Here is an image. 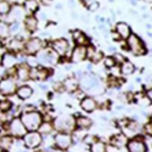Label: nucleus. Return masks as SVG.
I'll use <instances>...</instances> for the list:
<instances>
[{
  "instance_id": "473e14b6",
  "label": "nucleus",
  "mask_w": 152,
  "mask_h": 152,
  "mask_svg": "<svg viewBox=\"0 0 152 152\" xmlns=\"http://www.w3.org/2000/svg\"><path fill=\"white\" fill-rule=\"evenodd\" d=\"M105 65H106L108 67H112V66L115 65V60H114V59H112V58H108V59H106V60H105Z\"/></svg>"
},
{
  "instance_id": "393cba45",
  "label": "nucleus",
  "mask_w": 152,
  "mask_h": 152,
  "mask_svg": "<svg viewBox=\"0 0 152 152\" xmlns=\"http://www.w3.org/2000/svg\"><path fill=\"white\" fill-rule=\"evenodd\" d=\"M24 15V11L21 8L18 7H15V9L12 10V13H11V16H14L15 19H20L22 17V16Z\"/></svg>"
},
{
  "instance_id": "20e7f679",
  "label": "nucleus",
  "mask_w": 152,
  "mask_h": 152,
  "mask_svg": "<svg viewBox=\"0 0 152 152\" xmlns=\"http://www.w3.org/2000/svg\"><path fill=\"white\" fill-rule=\"evenodd\" d=\"M128 45L131 47L132 52L135 55H143L145 53V48L143 42L138 38V36L132 35L128 38Z\"/></svg>"
},
{
  "instance_id": "5701e85b",
  "label": "nucleus",
  "mask_w": 152,
  "mask_h": 152,
  "mask_svg": "<svg viewBox=\"0 0 152 152\" xmlns=\"http://www.w3.org/2000/svg\"><path fill=\"white\" fill-rule=\"evenodd\" d=\"M28 75H29V71H28L27 67H25V66L20 67V69L18 70V76H19L20 79H21V80H26L28 77Z\"/></svg>"
},
{
  "instance_id": "7c9ffc66",
  "label": "nucleus",
  "mask_w": 152,
  "mask_h": 152,
  "mask_svg": "<svg viewBox=\"0 0 152 152\" xmlns=\"http://www.w3.org/2000/svg\"><path fill=\"white\" fill-rule=\"evenodd\" d=\"M26 4H27V7L29 10H35L37 8V3L34 1H28Z\"/></svg>"
},
{
  "instance_id": "aec40b11",
  "label": "nucleus",
  "mask_w": 152,
  "mask_h": 152,
  "mask_svg": "<svg viewBox=\"0 0 152 152\" xmlns=\"http://www.w3.org/2000/svg\"><path fill=\"white\" fill-rule=\"evenodd\" d=\"M133 70H134V66H133V65L131 64V63L126 62L122 65L121 71H122V73L125 74V75L131 74V73L133 72Z\"/></svg>"
},
{
  "instance_id": "f8f14e48",
  "label": "nucleus",
  "mask_w": 152,
  "mask_h": 152,
  "mask_svg": "<svg viewBox=\"0 0 152 152\" xmlns=\"http://www.w3.org/2000/svg\"><path fill=\"white\" fill-rule=\"evenodd\" d=\"M117 32L123 39H126L130 36V28L124 22H120L116 25Z\"/></svg>"
},
{
  "instance_id": "a878e982",
  "label": "nucleus",
  "mask_w": 152,
  "mask_h": 152,
  "mask_svg": "<svg viewBox=\"0 0 152 152\" xmlns=\"http://www.w3.org/2000/svg\"><path fill=\"white\" fill-rule=\"evenodd\" d=\"M39 130V132H41V133L47 134V133H50L51 131L52 127H51V125L49 123H44V124L40 125Z\"/></svg>"
},
{
  "instance_id": "b1692460",
  "label": "nucleus",
  "mask_w": 152,
  "mask_h": 152,
  "mask_svg": "<svg viewBox=\"0 0 152 152\" xmlns=\"http://www.w3.org/2000/svg\"><path fill=\"white\" fill-rule=\"evenodd\" d=\"M74 37H75V40L78 44H84L85 42H86V36L79 32V31H76L75 33L74 34Z\"/></svg>"
},
{
  "instance_id": "1a4fd4ad",
  "label": "nucleus",
  "mask_w": 152,
  "mask_h": 152,
  "mask_svg": "<svg viewBox=\"0 0 152 152\" xmlns=\"http://www.w3.org/2000/svg\"><path fill=\"white\" fill-rule=\"evenodd\" d=\"M53 47L59 54L64 55L66 53V52L68 51V48H69V43L66 40L61 39V40L56 41L53 43Z\"/></svg>"
},
{
  "instance_id": "bb28decb",
  "label": "nucleus",
  "mask_w": 152,
  "mask_h": 152,
  "mask_svg": "<svg viewBox=\"0 0 152 152\" xmlns=\"http://www.w3.org/2000/svg\"><path fill=\"white\" fill-rule=\"evenodd\" d=\"M8 35H9L8 26L4 22H0V36L1 37H6Z\"/></svg>"
},
{
  "instance_id": "6ab92c4d",
  "label": "nucleus",
  "mask_w": 152,
  "mask_h": 152,
  "mask_svg": "<svg viewBox=\"0 0 152 152\" xmlns=\"http://www.w3.org/2000/svg\"><path fill=\"white\" fill-rule=\"evenodd\" d=\"M77 125L80 126V127H82V128H87L89 127L91 125V120L87 119V118L80 117L76 121Z\"/></svg>"
},
{
  "instance_id": "f03ea898",
  "label": "nucleus",
  "mask_w": 152,
  "mask_h": 152,
  "mask_svg": "<svg viewBox=\"0 0 152 152\" xmlns=\"http://www.w3.org/2000/svg\"><path fill=\"white\" fill-rule=\"evenodd\" d=\"M54 124H55V127L56 130L62 131L63 133H66L74 128L75 122L73 118L67 116V117H61L56 119Z\"/></svg>"
},
{
  "instance_id": "7ed1b4c3",
  "label": "nucleus",
  "mask_w": 152,
  "mask_h": 152,
  "mask_svg": "<svg viewBox=\"0 0 152 152\" xmlns=\"http://www.w3.org/2000/svg\"><path fill=\"white\" fill-rule=\"evenodd\" d=\"M42 137L41 134L39 132H36V131H31L27 133L24 137H23V141L25 145L30 148H37L42 143Z\"/></svg>"
},
{
  "instance_id": "c756f323",
  "label": "nucleus",
  "mask_w": 152,
  "mask_h": 152,
  "mask_svg": "<svg viewBox=\"0 0 152 152\" xmlns=\"http://www.w3.org/2000/svg\"><path fill=\"white\" fill-rule=\"evenodd\" d=\"M66 86H67V88L69 90H75L76 88V86H77L76 81H75L74 79H69L66 82Z\"/></svg>"
},
{
  "instance_id": "ddd939ff",
  "label": "nucleus",
  "mask_w": 152,
  "mask_h": 152,
  "mask_svg": "<svg viewBox=\"0 0 152 152\" xmlns=\"http://www.w3.org/2000/svg\"><path fill=\"white\" fill-rule=\"evenodd\" d=\"M96 83V80L94 77L89 75H85L80 80V85L83 87L84 89H91L92 88Z\"/></svg>"
},
{
  "instance_id": "f257e3e1",
  "label": "nucleus",
  "mask_w": 152,
  "mask_h": 152,
  "mask_svg": "<svg viewBox=\"0 0 152 152\" xmlns=\"http://www.w3.org/2000/svg\"><path fill=\"white\" fill-rule=\"evenodd\" d=\"M21 120L27 130L34 131L39 128L42 119L40 113L38 112H28L22 114Z\"/></svg>"
},
{
  "instance_id": "6e6552de",
  "label": "nucleus",
  "mask_w": 152,
  "mask_h": 152,
  "mask_svg": "<svg viewBox=\"0 0 152 152\" xmlns=\"http://www.w3.org/2000/svg\"><path fill=\"white\" fill-rule=\"evenodd\" d=\"M128 151L130 152H146V147H145L144 142H142L139 139H132L128 144Z\"/></svg>"
},
{
  "instance_id": "9b49d317",
  "label": "nucleus",
  "mask_w": 152,
  "mask_h": 152,
  "mask_svg": "<svg viewBox=\"0 0 152 152\" xmlns=\"http://www.w3.org/2000/svg\"><path fill=\"white\" fill-rule=\"evenodd\" d=\"M86 53V50L84 47H78L75 49L73 55H72V60L73 62H80L82 61Z\"/></svg>"
},
{
  "instance_id": "dca6fc26",
  "label": "nucleus",
  "mask_w": 152,
  "mask_h": 152,
  "mask_svg": "<svg viewBox=\"0 0 152 152\" xmlns=\"http://www.w3.org/2000/svg\"><path fill=\"white\" fill-rule=\"evenodd\" d=\"M32 92H33V90H32V89L30 87H28V86H23V87H21V88H20L18 90L17 95H18V96L20 97V98L27 99V98H28V97L32 95Z\"/></svg>"
},
{
  "instance_id": "e433bc0d",
  "label": "nucleus",
  "mask_w": 152,
  "mask_h": 152,
  "mask_svg": "<svg viewBox=\"0 0 152 152\" xmlns=\"http://www.w3.org/2000/svg\"><path fill=\"white\" fill-rule=\"evenodd\" d=\"M148 96H149V97H150L151 99H152V90H151L148 92Z\"/></svg>"
},
{
  "instance_id": "f704fd0d",
  "label": "nucleus",
  "mask_w": 152,
  "mask_h": 152,
  "mask_svg": "<svg viewBox=\"0 0 152 152\" xmlns=\"http://www.w3.org/2000/svg\"><path fill=\"white\" fill-rule=\"evenodd\" d=\"M28 61V64H29L30 65H32V66H35V65H37V63H36V60H35L34 58H29Z\"/></svg>"
},
{
  "instance_id": "412c9836",
  "label": "nucleus",
  "mask_w": 152,
  "mask_h": 152,
  "mask_svg": "<svg viewBox=\"0 0 152 152\" xmlns=\"http://www.w3.org/2000/svg\"><path fill=\"white\" fill-rule=\"evenodd\" d=\"M112 142H113V144L115 145L119 146V147H121V146H123L126 144V138L123 135H117L112 140Z\"/></svg>"
},
{
  "instance_id": "cd10ccee",
  "label": "nucleus",
  "mask_w": 152,
  "mask_h": 152,
  "mask_svg": "<svg viewBox=\"0 0 152 152\" xmlns=\"http://www.w3.org/2000/svg\"><path fill=\"white\" fill-rule=\"evenodd\" d=\"M10 10V6L7 2H0V14H6Z\"/></svg>"
},
{
  "instance_id": "423d86ee",
  "label": "nucleus",
  "mask_w": 152,
  "mask_h": 152,
  "mask_svg": "<svg viewBox=\"0 0 152 152\" xmlns=\"http://www.w3.org/2000/svg\"><path fill=\"white\" fill-rule=\"evenodd\" d=\"M10 128L12 135H14L15 137L21 138L27 134V129L20 119H14L10 123Z\"/></svg>"
},
{
  "instance_id": "c85d7f7f",
  "label": "nucleus",
  "mask_w": 152,
  "mask_h": 152,
  "mask_svg": "<svg viewBox=\"0 0 152 152\" xmlns=\"http://www.w3.org/2000/svg\"><path fill=\"white\" fill-rule=\"evenodd\" d=\"M10 107H11V103L9 101L0 102V110L7 111L10 108Z\"/></svg>"
},
{
  "instance_id": "c9c22d12",
  "label": "nucleus",
  "mask_w": 152,
  "mask_h": 152,
  "mask_svg": "<svg viewBox=\"0 0 152 152\" xmlns=\"http://www.w3.org/2000/svg\"><path fill=\"white\" fill-rule=\"evenodd\" d=\"M18 27H19V25H18L17 23H15V24H13V25H12L10 31H11V32H15V31L18 29Z\"/></svg>"
},
{
  "instance_id": "9d476101",
  "label": "nucleus",
  "mask_w": 152,
  "mask_h": 152,
  "mask_svg": "<svg viewBox=\"0 0 152 152\" xmlns=\"http://www.w3.org/2000/svg\"><path fill=\"white\" fill-rule=\"evenodd\" d=\"M42 42L38 38H34L32 39L31 41H29L26 46V48L29 53H37L39 49L41 48Z\"/></svg>"
},
{
  "instance_id": "2f4dec72",
  "label": "nucleus",
  "mask_w": 152,
  "mask_h": 152,
  "mask_svg": "<svg viewBox=\"0 0 152 152\" xmlns=\"http://www.w3.org/2000/svg\"><path fill=\"white\" fill-rule=\"evenodd\" d=\"M94 137H92V136H87L86 138H85L84 139V141L86 143V144H89V145H93L95 142H96V140L94 139Z\"/></svg>"
},
{
  "instance_id": "4be33fe9",
  "label": "nucleus",
  "mask_w": 152,
  "mask_h": 152,
  "mask_svg": "<svg viewBox=\"0 0 152 152\" xmlns=\"http://www.w3.org/2000/svg\"><path fill=\"white\" fill-rule=\"evenodd\" d=\"M26 26L27 28H28L29 30H34L37 26V21L34 17H28V19L26 20Z\"/></svg>"
},
{
  "instance_id": "72a5a7b5",
  "label": "nucleus",
  "mask_w": 152,
  "mask_h": 152,
  "mask_svg": "<svg viewBox=\"0 0 152 152\" xmlns=\"http://www.w3.org/2000/svg\"><path fill=\"white\" fill-rule=\"evenodd\" d=\"M145 131L148 133V134H151V135H152V124L151 123V124H148L145 125Z\"/></svg>"
},
{
  "instance_id": "a211bd4d",
  "label": "nucleus",
  "mask_w": 152,
  "mask_h": 152,
  "mask_svg": "<svg viewBox=\"0 0 152 152\" xmlns=\"http://www.w3.org/2000/svg\"><path fill=\"white\" fill-rule=\"evenodd\" d=\"M15 59L14 56L11 55V54H9V53L5 54L4 59H3V64L6 67L12 66L15 64Z\"/></svg>"
},
{
  "instance_id": "0eeeda50",
  "label": "nucleus",
  "mask_w": 152,
  "mask_h": 152,
  "mask_svg": "<svg viewBox=\"0 0 152 152\" xmlns=\"http://www.w3.org/2000/svg\"><path fill=\"white\" fill-rule=\"evenodd\" d=\"M15 83L10 79H4L0 82V93L3 95H10L15 91Z\"/></svg>"
},
{
  "instance_id": "2eb2a0df",
  "label": "nucleus",
  "mask_w": 152,
  "mask_h": 152,
  "mask_svg": "<svg viewBox=\"0 0 152 152\" xmlns=\"http://www.w3.org/2000/svg\"><path fill=\"white\" fill-rule=\"evenodd\" d=\"M13 144V139L10 136H3L0 138V148L4 151H8Z\"/></svg>"
},
{
  "instance_id": "f3484780",
  "label": "nucleus",
  "mask_w": 152,
  "mask_h": 152,
  "mask_svg": "<svg viewBox=\"0 0 152 152\" xmlns=\"http://www.w3.org/2000/svg\"><path fill=\"white\" fill-rule=\"evenodd\" d=\"M91 152H105V145L103 142L96 141L91 147Z\"/></svg>"
},
{
  "instance_id": "4c0bfd02",
  "label": "nucleus",
  "mask_w": 152,
  "mask_h": 152,
  "mask_svg": "<svg viewBox=\"0 0 152 152\" xmlns=\"http://www.w3.org/2000/svg\"><path fill=\"white\" fill-rule=\"evenodd\" d=\"M37 152H43V151H37Z\"/></svg>"
},
{
  "instance_id": "4468645a",
  "label": "nucleus",
  "mask_w": 152,
  "mask_h": 152,
  "mask_svg": "<svg viewBox=\"0 0 152 152\" xmlns=\"http://www.w3.org/2000/svg\"><path fill=\"white\" fill-rule=\"evenodd\" d=\"M81 108H83L85 111H87V112H91V111H93L96 108V102L93 99L89 98V97H86L85 98L82 102H81Z\"/></svg>"
},
{
  "instance_id": "39448f33",
  "label": "nucleus",
  "mask_w": 152,
  "mask_h": 152,
  "mask_svg": "<svg viewBox=\"0 0 152 152\" xmlns=\"http://www.w3.org/2000/svg\"><path fill=\"white\" fill-rule=\"evenodd\" d=\"M54 142L60 150H66L72 144V138L68 133L60 132L55 136Z\"/></svg>"
}]
</instances>
